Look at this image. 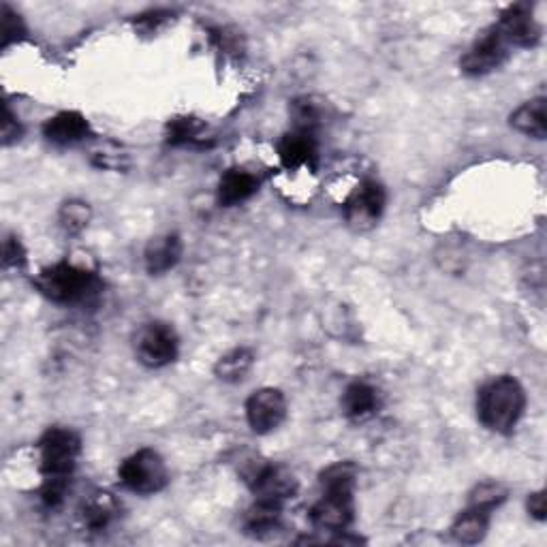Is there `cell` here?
<instances>
[{"instance_id": "obj_5", "label": "cell", "mask_w": 547, "mask_h": 547, "mask_svg": "<svg viewBox=\"0 0 547 547\" xmlns=\"http://www.w3.org/2000/svg\"><path fill=\"white\" fill-rule=\"evenodd\" d=\"M82 453L80 434L69 428H50L39 441V468L45 479H71Z\"/></svg>"}, {"instance_id": "obj_9", "label": "cell", "mask_w": 547, "mask_h": 547, "mask_svg": "<svg viewBox=\"0 0 547 547\" xmlns=\"http://www.w3.org/2000/svg\"><path fill=\"white\" fill-rule=\"evenodd\" d=\"M287 419V398L276 387H261L246 400V421L255 434H270Z\"/></svg>"}, {"instance_id": "obj_29", "label": "cell", "mask_w": 547, "mask_h": 547, "mask_svg": "<svg viewBox=\"0 0 547 547\" xmlns=\"http://www.w3.org/2000/svg\"><path fill=\"white\" fill-rule=\"evenodd\" d=\"M528 513L533 515L535 520L543 522L547 518V503H545V490H539V492H533L528 496Z\"/></svg>"}, {"instance_id": "obj_19", "label": "cell", "mask_w": 547, "mask_h": 547, "mask_svg": "<svg viewBox=\"0 0 547 547\" xmlns=\"http://www.w3.org/2000/svg\"><path fill=\"white\" fill-rule=\"evenodd\" d=\"M280 522H283V505L255 500V505L244 515V533L253 537L272 535L280 528Z\"/></svg>"}, {"instance_id": "obj_26", "label": "cell", "mask_w": 547, "mask_h": 547, "mask_svg": "<svg viewBox=\"0 0 547 547\" xmlns=\"http://www.w3.org/2000/svg\"><path fill=\"white\" fill-rule=\"evenodd\" d=\"M24 33H26V28H24V22H22L20 15H15L5 5L3 7V48H7L11 41H18Z\"/></svg>"}, {"instance_id": "obj_24", "label": "cell", "mask_w": 547, "mask_h": 547, "mask_svg": "<svg viewBox=\"0 0 547 547\" xmlns=\"http://www.w3.org/2000/svg\"><path fill=\"white\" fill-rule=\"evenodd\" d=\"M505 500H507V488L500 486V483H496V481H486L471 492L468 505L486 509V511H494L503 505Z\"/></svg>"}, {"instance_id": "obj_4", "label": "cell", "mask_w": 547, "mask_h": 547, "mask_svg": "<svg viewBox=\"0 0 547 547\" xmlns=\"http://www.w3.org/2000/svg\"><path fill=\"white\" fill-rule=\"evenodd\" d=\"M120 483L135 494H159L167 488L169 471L163 456L150 447L137 449L118 468Z\"/></svg>"}, {"instance_id": "obj_22", "label": "cell", "mask_w": 547, "mask_h": 547, "mask_svg": "<svg viewBox=\"0 0 547 547\" xmlns=\"http://www.w3.org/2000/svg\"><path fill=\"white\" fill-rule=\"evenodd\" d=\"M291 116L295 122L293 129L317 133V129L321 127V122L325 118V105L315 97L295 99L291 103Z\"/></svg>"}, {"instance_id": "obj_18", "label": "cell", "mask_w": 547, "mask_h": 547, "mask_svg": "<svg viewBox=\"0 0 547 547\" xmlns=\"http://www.w3.org/2000/svg\"><path fill=\"white\" fill-rule=\"evenodd\" d=\"M490 520H492V511L479 509L468 505L451 526V535L460 543H479L486 539L488 530H490Z\"/></svg>"}, {"instance_id": "obj_10", "label": "cell", "mask_w": 547, "mask_h": 547, "mask_svg": "<svg viewBox=\"0 0 547 547\" xmlns=\"http://www.w3.org/2000/svg\"><path fill=\"white\" fill-rule=\"evenodd\" d=\"M507 58H509V45L492 26L471 45V48L466 50V54L460 58V67L466 75L479 77L503 67Z\"/></svg>"}, {"instance_id": "obj_16", "label": "cell", "mask_w": 547, "mask_h": 547, "mask_svg": "<svg viewBox=\"0 0 547 547\" xmlns=\"http://www.w3.org/2000/svg\"><path fill=\"white\" fill-rule=\"evenodd\" d=\"M381 409V394L370 383L355 381L342 394V411L353 421H364Z\"/></svg>"}, {"instance_id": "obj_20", "label": "cell", "mask_w": 547, "mask_h": 547, "mask_svg": "<svg viewBox=\"0 0 547 547\" xmlns=\"http://www.w3.org/2000/svg\"><path fill=\"white\" fill-rule=\"evenodd\" d=\"M116 513H118L116 500L107 492L90 494L82 505V520L92 533H101V530H105L116 518Z\"/></svg>"}, {"instance_id": "obj_14", "label": "cell", "mask_w": 547, "mask_h": 547, "mask_svg": "<svg viewBox=\"0 0 547 547\" xmlns=\"http://www.w3.org/2000/svg\"><path fill=\"white\" fill-rule=\"evenodd\" d=\"M259 191V180L255 174L242 169V167H231L218 180V203L225 208L240 206L246 199L253 197Z\"/></svg>"}, {"instance_id": "obj_1", "label": "cell", "mask_w": 547, "mask_h": 547, "mask_svg": "<svg viewBox=\"0 0 547 547\" xmlns=\"http://www.w3.org/2000/svg\"><path fill=\"white\" fill-rule=\"evenodd\" d=\"M355 477L357 468L351 462H336L319 475L323 494L310 509V520L319 530L342 533L353 524Z\"/></svg>"}, {"instance_id": "obj_23", "label": "cell", "mask_w": 547, "mask_h": 547, "mask_svg": "<svg viewBox=\"0 0 547 547\" xmlns=\"http://www.w3.org/2000/svg\"><path fill=\"white\" fill-rule=\"evenodd\" d=\"M90 218H92L90 206L86 201H80V199H71L67 203H62V208L58 212L60 227L65 229L67 233L84 231L90 223Z\"/></svg>"}, {"instance_id": "obj_13", "label": "cell", "mask_w": 547, "mask_h": 547, "mask_svg": "<svg viewBox=\"0 0 547 547\" xmlns=\"http://www.w3.org/2000/svg\"><path fill=\"white\" fill-rule=\"evenodd\" d=\"M90 135V122L80 112H60L43 124V137L54 146H75Z\"/></svg>"}, {"instance_id": "obj_8", "label": "cell", "mask_w": 547, "mask_h": 547, "mask_svg": "<svg viewBox=\"0 0 547 547\" xmlns=\"http://www.w3.org/2000/svg\"><path fill=\"white\" fill-rule=\"evenodd\" d=\"M387 195L383 184L377 180H364L345 203V218L351 229L370 231L377 227L385 212Z\"/></svg>"}, {"instance_id": "obj_28", "label": "cell", "mask_w": 547, "mask_h": 547, "mask_svg": "<svg viewBox=\"0 0 547 547\" xmlns=\"http://www.w3.org/2000/svg\"><path fill=\"white\" fill-rule=\"evenodd\" d=\"M22 135V127L20 122L13 118V112L9 107H5V120H3V144L9 146L11 142H18Z\"/></svg>"}, {"instance_id": "obj_25", "label": "cell", "mask_w": 547, "mask_h": 547, "mask_svg": "<svg viewBox=\"0 0 547 547\" xmlns=\"http://www.w3.org/2000/svg\"><path fill=\"white\" fill-rule=\"evenodd\" d=\"M169 144L186 146L201 142V124L193 118H176L169 122Z\"/></svg>"}, {"instance_id": "obj_11", "label": "cell", "mask_w": 547, "mask_h": 547, "mask_svg": "<svg viewBox=\"0 0 547 547\" xmlns=\"http://www.w3.org/2000/svg\"><path fill=\"white\" fill-rule=\"evenodd\" d=\"M494 28L507 41V45H515V48H535L541 39V28L533 18V11L522 3L505 9Z\"/></svg>"}, {"instance_id": "obj_21", "label": "cell", "mask_w": 547, "mask_h": 547, "mask_svg": "<svg viewBox=\"0 0 547 547\" xmlns=\"http://www.w3.org/2000/svg\"><path fill=\"white\" fill-rule=\"evenodd\" d=\"M253 364H255V353L246 347H238V349H231L229 353H225L221 359H218L214 366V374L223 383H240L250 372V368H253Z\"/></svg>"}, {"instance_id": "obj_6", "label": "cell", "mask_w": 547, "mask_h": 547, "mask_svg": "<svg viewBox=\"0 0 547 547\" xmlns=\"http://www.w3.org/2000/svg\"><path fill=\"white\" fill-rule=\"evenodd\" d=\"M250 492L255 494V500H268V503L285 505L298 494L300 483L295 479L293 471L283 464L274 462H257L250 464L244 473Z\"/></svg>"}, {"instance_id": "obj_12", "label": "cell", "mask_w": 547, "mask_h": 547, "mask_svg": "<svg viewBox=\"0 0 547 547\" xmlns=\"http://www.w3.org/2000/svg\"><path fill=\"white\" fill-rule=\"evenodd\" d=\"M278 156L287 169L315 167L319 156L317 135L302 129H293L278 142Z\"/></svg>"}, {"instance_id": "obj_27", "label": "cell", "mask_w": 547, "mask_h": 547, "mask_svg": "<svg viewBox=\"0 0 547 547\" xmlns=\"http://www.w3.org/2000/svg\"><path fill=\"white\" fill-rule=\"evenodd\" d=\"M3 261H5V268H20V265H24L26 261V253L24 248L20 244L18 238H7L5 240V253H3Z\"/></svg>"}, {"instance_id": "obj_2", "label": "cell", "mask_w": 547, "mask_h": 547, "mask_svg": "<svg viewBox=\"0 0 547 547\" xmlns=\"http://www.w3.org/2000/svg\"><path fill=\"white\" fill-rule=\"evenodd\" d=\"M526 409V394L518 379L494 377L479 389L477 417L483 428L496 434H509Z\"/></svg>"}, {"instance_id": "obj_7", "label": "cell", "mask_w": 547, "mask_h": 547, "mask_svg": "<svg viewBox=\"0 0 547 547\" xmlns=\"http://www.w3.org/2000/svg\"><path fill=\"white\" fill-rule=\"evenodd\" d=\"M178 351L180 340L171 325L152 321L144 327H139V332L135 336V355L139 359V364L154 370L165 368L176 362Z\"/></svg>"}, {"instance_id": "obj_3", "label": "cell", "mask_w": 547, "mask_h": 547, "mask_svg": "<svg viewBox=\"0 0 547 547\" xmlns=\"http://www.w3.org/2000/svg\"><path fill=\"white\" fill-rule=\"evenodd\" d=\"M35 285L45 298L56 304H80L90 300L101 289L95 272L69 261H60L45 268L37 276Z\"/></svg>"}, {"instance_id": "obj_15", "label": "cell", "mask_w": 547, "mask_h": 547, "mask_svg": "<svg viewBox=\"0 0 547 547\" xmlns=\"http://www.w3.org/2000/svg\"><path fill=\"white\" fill-rule=\"evenodd\" d=\"M182 259V240L178 233H165V236L154 238L144 253V263L150 276H161L174 270Z\"/></svg>"}, {"instance_id": "obj_17", "label": "cell", "mask_w": 547, "mask_h": 547, "mask_svg": "<svg viewBox=\"0 0 547 547\" xmlns=\"http://www.w3.org/2000/svg\"><path fill=\"white\" fill-rule=\"evenodd\" d=\"M511 127L535 139H545L547 135V109H545V97L530 99L524 105H520L509 118Z\"/></svg>"}]
</instances>
